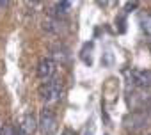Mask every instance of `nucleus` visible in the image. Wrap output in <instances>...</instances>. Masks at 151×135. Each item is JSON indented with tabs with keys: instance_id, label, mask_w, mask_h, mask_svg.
Returning <instances> with one entry per match:
<instances>
[{
	"instance_id": "f257e3e1",
	"label": "nucleus",
	"mask_w": 151,
	"mask_h": 135,
	"mask_svg": "<svg viewBox=\"0 0 151 135\" xmlns=\"http://www.w3.org/2000/svg\"><path fill=\"white\" fill-rule=\"evenodd\" d=\"M62 91H64L62 82L59 78H52L48 82H43V85L39 87V96L46 103H55L62 98Z\"/></svg>"
},
{
	"instance_id": "f03ea898",
	"label": "nucleus",
	"mask_w": 151,
	"mask_h": 135,
	"mask_svg": "<svg viewBox=\"0 0 151 135\" xmlns=\"http://www.w3.org/2000/svg\"><path fill=\"white\" fill-rule=\"evenodd\" d=\"M123 124L130 131H140L149 124V116L146 110H133L123 119Z\"/></svg>"
},
{
	"instance_id": "7ed1b4c3",
	"label": "nucleus",
	"mask_w": 151,
	"mask_h": 135,
	"mask_svg": "<svg viewBox=\"0 0 151 135\" xmlns=\"http://www.w3.org/2000/svg\"><path fill=\"white\" fill-rule=\"evenodd\" d=\"M57 117L55 114L50 110V108H43L41 110V116H39V128H41V133L43 135H53L57 131Z\"/></svg>"
},
{
	"instance_id": "20e7f679",
	"label": "nucleus",
	"mask_w": 151,
	"mask_h": 135,
	"mask_svg": "<svg viewBox=\"0 0 151 135\" xmlns=\"http://www.w3.org/2000/svg\"><path fill=\"white\" fill-rule=\"evenodd\" d=\"M128 105L132 110H146L151 105V96L142 91H132L128 96Z\"/></svg>"
},
{
	"instance_id": "39448f33",
	"label": "nucleus",
	"mask_w": 151,
	"mask_h": 135,
	"mask_svg": "<svg viewBox=\"0 0 151 135\" xmlns=\"http://www.w3.org/2000/svg\"><path fill=\"white\" fill-rule=\"evenodd\" d=\"M55 75V60L53 59H41L37 64V77L43 82L52 80Z\"/></svg>"
},
{
	"instance_id": "423d86ee",
	"label": "nucleus",
	"mask_w": 151,
	"mask_h": 135,
	"mask_svg": "<svg viewBox=\"0 0 151 135\" xmlns=\"http://www.w3.org/2000/svg\"><path fill=\"white\" fill-rule=\"evenodd\" d=\"M37 121H36V116L32 114V112H27L22 119H20V130L23 131V133H27V135H32L34 131H36V128H37Z\"/></svg>"
},
{
	"instance_id": "0eeeda50",
	"label": "nucleus",
	"mask_w": 151,
	"mask_h": 135,
	"mask_svg": "<svg viewBox=\"0 0 151 135\" xmlns=\"http://www.w3.org/2000/svg\"><path fill=\"white\" fill-rule=\"evenodd\" d=\"M133 84L140 89H149L151 87V70H142V71H133L132 73Z\"/></svg>"
},
{
	"instance_id": "6e6552de",
	"label": "nucleus",
	"mask_w": 151,
	"mask_h": 135,
	"mask_svg": "<svg viewBox=\"0 0 151 135\" xmlns=\"http://www.w3.org/2000/svg\"><path fill=\"white\" fill-rule=\"evenodd\" d=\"M52 59L59 64H68L69 62V50L64 45H55V46H52Z\"/></svg>"
},
{
	"instance_id": "1a4fd4ad",
	"label": "nucleus",
	"mask_w": 151,
	"mask_h": 135,
	"mask_svg": "<svg viewBox=\"0 0 151 135\" xmlns=\"http://www.w3.org/2000/svg\"><path fill=\"white\" fill-rule=\"evenodd\" d=\"M91 52H93V43H86L84 48H82V52H80V59H82L84 64H87V66L93 64V55H91Z\"/></svg>"
},
{
	"instance_id": "9d476101",
	"label": "nucleus",
	"mask_w": 151,
	"mask_h": 135,
	"mask_svg": "<svg viewBox=\"0 0 151 135\" xmlns=\"http://www.w3.org/2000/svg\"><path fill=\"white\" fill-rule=\"evenodd\" d=\"M140 27H142V30L146 34L151 36V14L149 13L147 14H140Z\"/></svg>"
},
{
	"instance_id": "9b49d317",
	"label": "nucleus",
	"mask_w": 151,
	"mask_h": 135,
	"mask_svg": "<svg viewBox=\"0 0 151 135\" xmlns=\"http://www.w3.org/2000/svg\"><path fill=\"white\" fill-rule=\"evenodd\" d=\"M55 9H57V13H59V14H62V16H64V14L71 9V0H60V2L57 4V7H55Z\"/></svg>"
},
{
	"instance_id": "f8f14e48",
	"label": "nucleus",
	"mask_w": 151,
	"mask_h": 135,
	"mask_svg": "<svg viewBox=\"0 0 151 135\" xmlns=\"http://www.w3.org/2000/svg\"><path fill=\"white\" fill-rule=\"evenodd\" d=\"M101 62H103V64H110V62H112V53L107 52V53H105V59L101 57Z\"/></svg>"
},
{
	"instance_id": "ddd939ff",
	"label": "nucleus",
	"mask_w": 151,
	"mask_h": 135,
	"mask_svg": "<svg viewBox=\"0 0 151 135\" xmlns=\"http://www.w3.org/2000/svg\"><path fill=\"white\" fill-rule=\"evenodd\" d=\"M7 7H9V0H0V13L6 11Z\"/></svg>"
},
{
	"instance_id": "4468645a",
	"label": "nucleus",
	"mask_w": 151,
	"mask_h": 135,
	"mask_svg": "<svg viewBox=\"0 0 151 135\" xmlns=\"http://www.w3.org/2000/svg\"><path fill=\"white\" fill-rule=\"evenodd\" d=\"M135 7H137V2H128V4H126V7H124V11H128V13H130V11H133Z\"/></svg>"
},
{
	"instance_id": "2eb2a0df",
	"label": "nucleus",
	"mask_w": 151,
	"mask_h": 135,
	"mask_svg": "<svg viewBox=\"0 0 151 135\" xmlns=\"http://www.w3.org/2000/svg\"><path fill=\"white\" fill-rule=\"evenodd\" d=\"M116 22H119V32H124V18H119Z\"/></svg>"
},
{
	"instance_id": "dca6fc26",
	"label": "nucleus",
	"mask_w": 151,
	"mask_h": 135,
	"mask_svg": "<svg viewBox=\"0 0 151 135\" xmlns=\"http://www.w3.org/2000/svg\"><path fill=\"white\" fill-rule=\"evenodd\" d=\"M14 135H27V133H23L20 128H16V130H14Z\"/></svg>"
},
{
	"instance_id": "f3484780",
	"label": "nucleus",
	"mask_w": 151,
	"mask_h": 135,
	"mask_svg": "<svg viewBox=\"0 0 151 135\" xmlns=\"http://www.w3.org/2000/svg\"><path fill=\"white\" fill-rule=\"evenodd\" d=\"M29 2H32V4H39V2H43V0H29Z\"/></svg>"
},
{
	"instance_id": "a211bd4d",
	"label": "nucleus",
	"mask_w": 151,
	"mask_h": 135,
	"mask_svg": "<svg viewBox=\"0 0 151 135\" xmlns=\"http://www.w3.org/2000/svg\"><path fill=\"white\" fill-rule=\"evenodd\" d=\"M0 133H2V126H0Z\"/></svg>"
},
{
	"instance_id": "6ab92c4d",
	"label": "nucleus",
	"mask_w": 151,
	"mask_h": 135,
	"mask_svg": "<svg viewBox=\"0 0 151 135\" xmlns=\"http://www.w3.org/2000/svg\"><path fill=\"white\" fill-rule=\"evenodd\" d=\"M149 50H151V43H149Z\"/></svg>"
}]
</instances>
